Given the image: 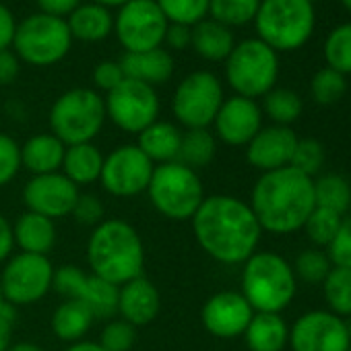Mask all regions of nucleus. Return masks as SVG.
I'll return each instance as SVG.
<instances>
[{
	"label": "nucleus",
	"instance_id": "10",
	"mask_svg": "<svg viewBox=\"0 0 351 351\" xmlns=\"http://www.w3.org/2000/svg\"><path fill=\"white\" fill-rule=\"evenodd\" d=\"M223 104L221 81L209 71H195L180 81L173 91L171 110L182 126L207 128L213 124L219 108Z\"/></svg>",
	"mask_w": 351,
	"mask_h": 351
},
{
	"label": "nucleus",
	"instance_id": "58",
	"mask_svg": "<svg viewBox=\"0 0 351 351\" xmlns=\"http://www.w3.org/2000/svg\"><path fill=\"white\" fill-rule=\"evenodd\" d=\"M347 351H351V347H349V349H347Z\"/></svg>",
	"mask_w": 351,
	"mask_h": 351
},
{
	"label": "nucleus",
	"instance_id": "5",
	"mask_svg": "<svg viewBox=\"0 0 351 351\" xmlns=\"http://www.w3.org/2000/svg\"><path fill=\"white\" fill-rule=\"evenodd\" d=\"M316 13L310 0H261L254 27L275 52L300 50L314 34Z\"/></svg>",
	"mask_w": 351,
	"mask_h": 351
},
{
	"label": "nucleus",
	"instance_id": "46",
	"mask_svg": "<svg viewBox=\"0 0 351 351\" xmlns=\"http://www.w3.org/2000/svg\"><path fill=\"white\" fill-rule=\"evenodd\" d=\"M124 71L120 66V62H114V60H106V62H99L93 71V83L97 89L110 93L112 89H116L122 81H124Z\"/></svg>",
	"mask_w": 351,
	"mask_h": 351
},
{
	"label": "nucleus",
	"instance_id": "27",
	"mask_svg": "<svg viewBox=\"0 0 351 351\" xmlns=\"http://www.w3.org/2000/svg\"><path fill=\"white\" fill-rule=\"evenodd\" d=\"M66 25H69L73 40L93 44V42L106 40L114 32V17L110 9L95 5V3H87V5H79L69 15Z\"/></svg>",
	"mask_w": 351,
	"mask_h": 351
},
{
	"label": "nucleus",
	"instance_id": "25",
	"mask_svg": "<svg viewBox=\"0 0 351 351\" xmlns=\"http://www.w3.org/2000/svg\"><path fill=\"white\" fill-rule=\"evenodd\" d=\"M244 339L250 351H283L289 343V326L281 314L254 312Z\"/></svg>",
	"mask_w": 351,
	"mask_h": 351
},
{
	"label": "nucleus",
	"instance_id": "32",
	"mask_svg": "<svg viewBox=\"0 0 351 351\" xmlns=\"http://www.w3.org/2000/svg\"><path fill=\"white\" fill-rule=\"evenodd\" d=\"M314 203L320 209L345 215L351 207V184L339 173H324L314 180Z\"/></svg>",
	"mask_w": 351,
	"mask_h": 351
},
{
	"label": "nucleus",
	"instance_id": "8",
	"mask_svg": "<svg viewBox=\"0 0 351 351\" xmlns=\"http://www.w3.org/2000/svg\"><path fill=\"white\" fill-rule=\"evenodd\" d=\"M279 56L258 38L234 46L226 60V79L236 95L256 99L265 97L277 83Z\"/></svg>",
	"mask_w": 351,
	"mask_h": 351
},
{
	"label": "nucleus",
	"instance_id": "41",
	"mask_svg": "<svg viewBox=\"0 0 351 351\" xmlns=\"http://www.w3.org/2000/svg\"><path fill=\"white\" fill-rule=\"evenodd\" d=\"M324 163V147L316 138H298L293 157H291V167L302 171L308 178L316 176Z\"/></svg>",
	"mask_w": 351,
	"mask_h": 351
},
{
	"label": "nucleus",
	"instance_id": "50",
	"mask_svg": "<svg viewBox=\"0 0 351 351\" xmlns=\"http://www.w3.org/2000/svg\"><path fill=\"white\" fill-rule=\"evenodd\" d=\"M19 56L11 50H0V85H11L19 75Z\"/></svg>",
	"mask_w": 351,
	"mask_h": 351
},
{
	"label": "nucleus",
	"instance_id": "39",
	"mask_svg": "<svg viewBox=\"0 0 351 351\" xmlns=\"http://www.w3.org/2000/svg\"><path fill=\"white\" fill-rule=\"evenodd\" d=\"M341 221H343V215L332 213L328 209L314 207V211L310 213V217L306 219V223H304L302 230L306 232V236L310 238V242L314 246L328 248V244L332 242V238H335Z\"/></svg>",
	"mask_w": 351,
	"mask_h": 351
},
{
	"label": "nucleus",
	"instance_id": "4",
	"mask_svg": "<svg viewBox=\"0 0 351 351\" xmlns=\"http://www.w3.org/2000/svg\"><path fill=\"white\" fill-rule=\"evenodd\" d=\"M298 291L291 265L275 252H254L242 269V295L254 312L281 314Z\"/></svg>",
	"mask_w": 351,
	"mask_h": 351
},
{
	"label": "nucleus",
	"instance_id": "49",
	"mask_svg": "<svg viewBox=\"0 0 351 351\" xmlns=\"http://www.w3.org/2000/svg\"><path fill=\"white\" fill-rule=\"evenodd\" d=\"M79 5H83V0H38L40 13H46L58 19L69 17Z\"/></svg>",
	"mask_w": 351,
	"mask_h": 351
},
{
	"label": "nucleus",
	"instance_id": "37",
	"mask_svg": "<svg viewBox=\"0 0 351 351\" xmlns=\"http://www.w3.org/2000/svg\"><path fill=\"white\" fill-rule=\"evenodd\" d=\"M326 66L341 75H351V23L335 27L324 42Z\"/></svg>",
	"mask_w": 351,
	"mask_h": 351
},
{
	"label": "nucleus",
	"instance_id": "21",
	"mask_svg": "<svg viewBox=\"0 0 351 351\" xmlns=\"http://www.w3.org/2000/svg\"><path fill=\"white\" fill-rule=\"evenodd\" d=\"M118 312L132 326H145L159 312V291L143 275L118 287Z\"/></svg>",
	"mask_w": 351,
	"mask_h": 351
},
{
	"label": "nucleus",
	"instance_id": "19",
	"mask_svg": "<svg viewBox=\"0 0 351 351\" xmlns=\"http://www.w3.org/2000/svg\"><path fill=\"white\" fill-rule=\"evenodd\" d=\"M215 134L232 147L248 145L263 128V110L254 99L234 95L223 99L215 120Z\"/></svg>",
	"mask_w": 351,
	"mask_h": 351
},
{
	"label": "nucleus",
	"instance_id": "48",
	"mask_svg": "<svg viewBox=\"0 0 351 351\" xmlns=\"http://www.w3.org/2000/svg\"><path fill=\"white\" fill-rule=\"evenodd\" d=\"M191 42H193V27L178 25V23H169V25H167L163 44H167L171 50H184V48H191Z\"/></svg>",
	"mask_w": 351,
	"mask_h": 351
},
{
	"label": "nucleus",
	"instance_id": "53",
	"mask_svg": "<svg viewBox=\"0 0 351 351\" xmlns=\"http://www.w3.org/2000/svg\"><path fill=\"white\" fill-rule=\"evenodd\" d=\"M64 351H104V347L99 343H93V341H77Z\"/></svg>",
	"mask_w": 351,
	"mask_h": 351
},
{
	"label": "nucleus",
	"instance_id": "28",
	"mask_svg": "<svg viewBox=\"0 0 351 351\" xmlns=\"http://www.w3.org/2000/svg\"><path fill=\"white\" fill-rule=\"evenodd\" d=\"M236 46L234 32L213 19H205L193 25L191 48L209 62H226Z\"/></svg>",
	"mask_w": 351,
	"mask_h": 351
},
{
	"label": "nucleus",
	"instance_id": "1",
	"mask_svg": "<svg viewBox=\"0 0 351 351\" xmlns=\"http://www.w3.org/2000/svg\"><path fill=\"white\" fill-rule=\"evenodd\" d=\"M191 221L199 246L223 265L246 263L263 234L250 205L228 195L205 199Z\"/></svg>",
	"mask_w": 351,
	"mask_h": 351
},
{
	"label": "nucleus",
	"instance_id": "38",
	"mask_svg": "<svg viewBox=\"0 0 351 351\" xmlns=\"http://www.w3.org/2000/svg\"><path fill=\"white\" fill-rule=\"evenodd\" d=\"M347 91V79L345 75L337 73L330 66H324L316 71L310 83V93L318 106H332L337 104Z\"/></svg>",
	"mask_w": 351,
	"mask_h": 351
},
{
	"label": "nucleus",
	"instance_id": "59",
	"mask_svg": "<svg viewBox=\"0 0 351 351\" xmlns=\"http://www.w3.org/2000/svg\"><path fill=\"white\" fill-rule=\"evenodd\" d=\"M310 3H314V0H310Z\"/></svg>",
	"mask_w": 351,
	"mask_h": 351
},
{
	"label": "nucleus",
	"instance_id": "22",
	"mask_svg": "<svg viewBox=\"0 0 351 351\" xmlns=\"http://www.w3.org/2000/svg\"><path fill=\"white\" fill-rule=\"evenodd\" d=\"M120 66L126 79L145 83L149 87L161 85L173 75V58L163 48L147 52H126L120 60Z\"/></svg>",
	"mask_w": 351,
	"mask_h": 351
},
{
	"label": "nucleus",
	"instance_id": "30",
	"mask_svg": "<svg viewBox=\"0 0 351 351\" xmlns=\"http://www.w3.org/2000/svg\"><path fill=\"white\" fill-rule=\"evenodd\" d=\"M93 320L95 318L85 304H81L77 300H66L56 308V312L52 316V330L56 332L58 339L77 343L91 328Z\"/></svg>",
	"mask_w": 351,
	"mask_h": 351
},
{
	"label": "nucleus",
	"instance_id": "12",
	"mask_svg": "<svg viewBox=\"0 0 351 351\" xmlns=\"http://www.w3.org/2000/svg\"><path fill=\"white\" fill-rule=\"evenodd\" d=\"M54 269L48 256L19 252L13 256L0 275V287L7 304L29 306L40 302L52 287Z\"/></svg>",
	"mask_w": 351,
	"mask_h": 351
},
{
	"label": "nucleus",
	"instance_id": "2",
	"mask_svg": "<svg viewBox=\"0 0 351 351\" xmlns=\"http://www.w3.org/2000/svg\"><path fill=\"white\" fill-rule=\"evenodd\" d=\"M314 207V180L291 165L263 173L250 197L261 230L277 236L302 230Z\"/></svg>",
	"mask_w": 351,
	"mask_h": 351
},
{
	"label": "nucleus",
	"instance_id": "14",
	"mask_svg": "<svg viewBox=\"0 0 351 351\" xmlns=\"http://www.w3.org/2000/svg\"><path fill=\"white\" fill-rule=\"evenodd\" d=\"M52 287L66 300H77L85 304L93 318L110 320L118 314V285L97 277L87 275L75 265H64L54 271Z\"/></svg>",
	"mask_w": 351,
	"mask_h": 351
},
{
	"label": "nucleus",
	"instance_id": "36",
	"mask_svg": "<svg viewBox=\"0 0 351 351\" xmlns=\"http://www.w3.org/2000/svg\"><path fill=\"white\" fill-rule=\"evenodd\" d=\"M167 23L193 27L209 17V0H155Z\"/></svg>",
	"mask_w": 351,
	"mask_h": 351
},
{
	"label": "nucleus",
	"instance_id": "16",
	"mask_svg": "<svg viewBox=\"0 0 351 351\" xmlns=\"http://www.w3.org/2000/svg\"><path fill=\"white\" fill-rule=\"evenodd\" d=\"M291 351H347L351 330L345 318L328 310L304 312L289 328Z\"/></svg>",
	"mask_w": 351,
	"mask_h": 351
},
{
	"label": "nucleus",
	"instance_id": "29",
	"mask_svg": "<svg viewBox=\"0 0 351 351\" xmlns=\"http://www.w3.org/2000/svg\"><path fill=\"white\" fill-rule=\"evenodd\" d=\"M104 167V155L93 143H81V145H71L64 151V161H62V173L66 178L77 184H91L99 180Z\"/></svg>",
	"mask_w": 351,
	"mask_h": 351
},
{
	"label": "nucleus",
	"instance_id": "7",
	"mask_svg": "<svg viewBox=\"0 0 351 351\" xmlns=\"http://www.w3.org/2000/svg\"><path fill=\"white\" fill-rule=\"evenodd\" d=\"M106 118V104L101 95L85 87L62 93L50 110L52 134L66 147L91 143L99 134Z\"/></svg>",
	"mask_w": 351,
	"mask_h": 351
},
{
	"label": "nucleus",
	"instance_id": "24",
	"mask_svg": "<svg viewBox=\"0 0 351 351\" xmlns=\"http://www.w3.org/2000/svg\"><path fill=\"white\" fill-rule=\"evenodd\" d=\"M13 242L21 248V252L48 256V252L56 244L54 221L44 215L27 211L13 226Z\"/></svg>",
	"mask_w": 351,
	"mask_h": 351
},
{
	"label": "nucleus",
	"instance_id": "20",
	"mask_svg": "<svg viewBox=\"0 0 351 351\" xmlns=\"http://www.w3.org/2000/svg\"><path fill=\"white\" fill-rule=\"evenodd\" d=\"M298 145V134L289 126H267L246 145V159L263 173L287 167Z\"/></svg>",
	"mask_w": 351,
	"mask_h": 351
},
{
	"label": "nucleus",
	"instance_id": "13",
	"mask_svg": "<svg viewBox=\"0 0 351 351\" xmlns=\"http://www.w3.org/2000/svg\"><path fill=\"white\" fill-rule=\"evenodd\" d=\"M106 116L124 132L141 134L147 126L157 122L159 97L153 87L124 79L104 99Z\"/></svg>",
	"mask_w": 351,
	"mask_h": 351
},
{
	"label": "nucleus",
	"instance_id": "51",
	"mask_svg": "<svg viewBox=\"0 0 351 351\" xmlns=\"http://www.w3.org/2000/svg\"><path fill=\"white\" fill-rule=\"evenodd\" d=\"M13 246H15V242H13V228L3 217V213H0V263H3L5 258H9Z\"/></svg>",
	"mask_w": 351,
	"mask_h": 351
},
{
	"label": "nucleus",
	"instance_id": "40",
	"mask_svg": "<svg viewBox=\"0 0 351 351\" xmlns=\"http://www.w3.org/2000/svg\"><path fill=\"white\" fill-rule=\"evenodd\" d=\"M293 275L295 279L310 283V285H318L326 279L328 271L332 269L328 256L320 250H304L298 254L295 263H293Z\"/></svg>",
	"mask_w": 351,
	"mask_h": 351
},
{
	"label": "nucleus",
	"instance_id": "11",
	"mask_svg": "<svg viewBox=\"0 0 351 351\" xmlns=\"http://www.w3.org/2000/svg\"><path fill=\"white\" fill-rule=\"evenodd\" d=\"M167 25L155 0H128L114 17V32L126 52L161 48Z\"/></svg>",
	"mask_w": 351,
	"mask_h": 351
},
{
	"label": "nucleus",
	"instance_id": "31",
	"mask_svg": "<svg viewBox=\"0 0 351 351\" xmlns=\"http://www.w3.org/2000/svg\"><path fill=\"white\" fill-rule=\"evenodd\" d=\"M215 151H217L215 136L207 128H189L186 132H182V143L176 161H180L182 165L197 171L213 161Z\"/></svg>",
	"mask_w": 351,
	"mask_h": 351
},
{
	"label": "nucleus",
	"instance_id": "33",
	"mask_svg": "<svg viewBox=\"0 0 351 351\" xmlns=\"http://www.w3.org/2000/svg\"><path fill=\"white\" fill-rule=\"evenodd\" d=\"M263 110L277 126H289L302 116L304 104L295 91L285 89V87H273L265 95Z\"/></svg>",
	"mask_w": 351,
	"mask_h": 351
},
{
	"label": "nucleus",
	"instance_id": "56",
	"mask_svg": "<svg viewBox=\"0 0 351 351\" xmlns=\"http://www.w3.org/2000/svg\"><path fill=\"white\" fill-rule=\"evenodd\" d=\"M11 310H13V306L7 304V300H5V295H3V287H0V314L11 312Z\"/></svg>",
	"mask_w": 351,
	"mask_h": 351
},
{
	"label": "nucleus",
	"instance_id": "3",
	"mask_svg": "<svg viewBox=\"0 0 351 351\" xmlns=\"http://www.w3.org/2000/svg\"><path fill=\"white\" fill-rule=\"evenodd\" d=\"M87 261L93 275L124 285L143 275L145 248L136 230L122 219L101 221L87 244Z\"/></svg>",
	"mask_w": 351,
	"mask_h": 351
},
{
	"label": "nucleus",
	"instance_id": "45",
	"mask_svg": "<svg viewBox=\"0 0 351 351\" xmlns=\"http://www.w3.org/2000/svg\"><path fill=\"white\" fill-rule=\"evenodd\" d=\"M71 215L81 226H95L97 228L104 221V205L95 195H79Z\"/></svg>",
	"mask_w": 351,
	"mask_h": 351
},
{
	"label": "nucleus",
	"instance_id": "43",
	"mask_svg": "<svg viewBox=\"0 0 351 351\" xmlns=\"http://www.w3.org/2000/svg\"><path fill=\"white\" fill-rule=\"evenodd\" d=\"M21 167V147L19 143L0 132V189L7 186Z\"/></svg>",
	"mask_w": 351,
	"mask_h": 351
},
{
	"label": "nucleus",
	"instance_id": "34",
	"mask_svg": "<svg viewBox=\"0 0 351 351\" xmlns=\"http://www.w3.org/2000/svg\"><path fill=\"white\" fill-rule=\"evenodd\" d=\"M261 0H209V17L226 27H242L254 21Z\"/></svg>",
	"mask_w": 351,
	"mask_h": 351
},
{
	"label": "nucleus",
	"instance_id": "6",
	"mask_svg": "<svg viewBox=\"0 0 351 351\" xmlns=\"http://www.w3.org/2000/svg\"><path fill=\"white\" fill-rule=\"evenodd\" d=\"M151 205L171 221L193 219L205 201V191L199 173L180 161L155 165L147 186Z\"/></svg>",
	"mask_w": 351,
	"mask_h": 351
},
{
	"label": "nucleus",
	"instance_id": "55",
	"mask_svg": "<svg viewBox=\"0 0 351 351\" xmlns=\"http://www.w3.org/2000/svg\"><path fill=\"white\" fill-rule=\"evenodd\" d=\"M91 3H95V5H101V7H106V9H114V7H122V5H126L128 0H91Z\"/></svg>",
	"mask_w": 351,
	"mask_h": 351
},
{
	"label": "nucleus",
	"instance_id": "15",
	"mask_svg": "<svg viewBox=\"0 0 351 351\" xmlns=\"http://www.w3.org/2000/svg\"><path fill=\"white\" fill-rule=\"evenodd\" d=\"M155 165L136 145H122L104 157L101 186L114 197H134L147 191Z\"/></svg>",
	"mask_w": 351,
	"mask_h": 351
},
{
	"label": "nucleus",
	"instance_id": "9",
	"mask_svg": "<svg viewBox=\"0 0 351 351\" xmlns=\"http://www.w3.org/2000/svg\"><path fill=\"white\" fill-rule=\"evenodd\" d=\"M73 46L66 19H58L46 13H36L17 25L13 40L19 60L32 66H52L60 62Z\"/></svg>",
	"mask_w": 351,
	"mask_h": 351
},
{
	"label": "nucleus",
	"instance_id": "44",
	"mask_svg": "<svg viewBox=\"0 0 351 351\" xmlns=\"http://www.w3.org/2000/svg\"><path fill=\"white\" fill-rule=\"evenodd\" d=\"M328 261L332 267L351 269V215L343 217L332 242L328 244Z\"/></svg>",
	"mask_w": 351,
	"mask_h": 351
},
{
	"label": "nucleus",
	"instance_id": "42",
	"mask_svg": "<svg viewBox=\"0 0 351 351\" xmlns=\"http://www.w3.org/2000/svg\"><path fill=\"white\" fill-rule=\"evenodd\" d=\"M136 343V326L126 320H110L101 330L99 345L104 351H130Z\"/></svg>",
	"mask_w": 351,
	"mask_h": 351
},
{
	"label": "nucleus",
	"instance_id": "47",
	"mask_svg": "<svg viewBox=\"0 0 351 351\" xmlns=\"http://www.w3.org/2000/svg\"><path fill=\"white\" fill-rule=\"evenodd\" d=\"M17 34V21L9 7L0 3V50H11Z\"/></svg>",
	"mask_w": 351,
	"mask_h": 351
},
{
	"label": "nucleus",
	"instance_id": "35",
	"mask_svg": "<svg viewBox=\"0 0 351 351\" xmlns=\"http://www.w3.org/2000/svg\"><path fill=\"white\" fill-rule=\"evenodd\" d=\"M324 300L328 304V312L345 318L351 316V269L332 267L322 281Z\"/></svg>",
	"mask_w": 351,
	"mask_h": 351
},
{
	"label": "nucleus",
	"instance_id": "52",
	"mask_svg": "<svg viewBox=\"0 0 351 351\" xmlns=\"http://www.w3.org/2000/svg\"><path fill=\"white\" fill-rule=\"evenodd\" d=\"M13 322H15V310L0 314V351H9L11 347Z\"/></svg>",
	"mask_w": 351,
	"mask_h": 351
},
{
	"label": "nucleus",
	"instance_id": "54",
	"mask_svg": "<svg viewBox=\"0 0 351 351\" xmlns=\"http://www.w3.org/2000/svg\"><path fill=\"white\" fill-rule=\"evenodd\" d=\"M9 351H44L40 345L36 343H29V341H23V343H15L9 347Z\"/></svg>",
	"mask_w": 351,
	"mask_h": 351
},
{
	"label": "nucleus",
	"instance_id": "23",
	"mask_svg": "<svg viewBox=\"0 0 351 351\" xmlns=\"http://www.w3.org/2000/svg\"><path fill=\"white\" fill-rule=\"evenodd\" d=\"M66 145L50 134H36L21 147V167L34 176L56 173L62 167Z\"/></svg>",
	"mask_w": 351,
	"mask_h": 351
},
{
	"label": "nucleus",
	"instance_id": "26",
	"mask_svg": "<svg viewBox=\"0 0 351 351\" xmlns=\"http://www.w3.org/2000/svg\"><path fill=\"white\" fill-rule=\"evenodd\" d=\"M182 143V130L171 122H153L138 134L136 147L151 159V163L161 165L176 161Z\"/></svg>",
	"mask_w": 351,
	"mask_h": 351
},
{
	"label": "nucleus",
	"instance_id": "57",
	"mask_svg": "<svg viewBox=\"0 0 351 351\" xmlns=\"http://www.w3.org/2000/svg\"><path fill=\"white\" fill-rule=\"evenodd\" d=\"M341 5H343V7H345L349 13H351V0H341Z\"/></svg>",
	"mask_w": 351,
	"mask_h": 351
},
{
	"label": "nucleus",
	"instance_id": "18",
	"mask_svg": "<svg viewBox=\"0 0 351 351\" xmlns=\"http://www.w3.org/2000/svg\"><path fill=\"white\" fill-rule=\"evenodd\" d=\"M252 316L254 310L238 291H219L211 295L201 312L205 328L217 339L242 337Z\"/></svg>",
	"mask_w": 351,
	"mask_h": 351
},
{
	"label": "nucleus",
	"instance_id": "17",
	"mask_svg": "<svg viewBox=\"0 0 351 351\" xmlns=\"http://www.w3.org/2000/svg\"><path fill=\"white\" fill-rule=\"evenodd\" d=\"M79 195V186L60 171L34 176L23 189V201L27 209L52 221L71 215Z\"/></svg>",
	"mask_w": 351,
	"mask_h": 351
}]
</instances>
